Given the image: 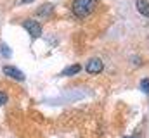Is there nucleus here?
Masks as SVG:
<instances>
[{
    "label": "nucleus",
    "mask_w": 149,
    "mask_h": 138,
    "mask_svg": "<svg viewBox=\"0 0 149 138\" xmlns=\"http://www.w3.org/2000/svg\"><path fill=\"white\" fill-rule=\"evenodd\" d=\"M95 5H97V0H73L71 10H73V14L76 17L83 19V17H87L94 12Z\"/></svg>",
    "instance_id": "obj_1"
},
{
    "label": "nucleus",
    "mask_w": 149,
    "mask_h": 138,
    "mask_svg": "<svg viewBox=\"0 0 149 138\" xmlns=\"http://www.w3.org/2000/svg\"><path fill=\"white\" fill-rule=\"evenodd\" d=\"M23 28L30 33L31 38H40V36H42V24L37 23L35 19H26V21L23 23Z\"/></svg>",
    "instance_id": "obj_2"
},
{
    "label": "nucleus",
    "mask_w": 149,
    "mask_h": 138,
    "mask_svg": "<svg viewBox=\"0 0 149 138\" xmlns=\"http://www.w3.org/2000/svg\"><path fill=\"white\" fill-rule=\"evenodd\" d=\"M102 69H104V64H102V61L97 59V57L90 59V61L87 62V66H85V71H87L88 74H99V72H102Z\"/></svg>",
    "instance_id": "obj_3"
},
{
    "label": "nucleus",
    "mask_w": 149,
    "mask_h": 138,
    "mask_svg": "<svg viewBox=\"0 0 149 138\" xmlns=\"http://www.w3.org/2000/svg\"><path fill=\"white\" fill-rule=\"evenodd\" d=\"M3 72H5L9 78H12V79L24 81V74H23V71H19V69L14 68V66H3Z\"/></svg>",
    "instance_id": "obj_4"
},
{
    "label": "nucleus",
    "mask_w": 149,
    "mask_h": 138,
    "mask_svg": "<svg viewBox=\"0 0 149 138\" xmlns=\"http://www.w3.org/2000/svg\"><path fill=\"white\" fill-rule=\"evenodd\" d=\"M135 5H137V10H139L141 16L149 17V0H137Z\"/></svg>",
    "instance_id": "obj_5"
},
{
    "label": "nucleus",
    "mask_w": 149,
    "mask_h": 138,
    "mask_svg": "<svg viewBox=\"0 0 149 138\" xmlns=\"http://www.w3.org/2000/svg\"><path fill=\"white\" fill-rule=\"evenodd\" d=\"M81 69L83 68L80 64H71V66H68L64 71H61V76H73V74H78Z\"/></svg>",
    "instance_id": "obj_6"
},
{
    "label": "nucleus",
    "mask_w": 149,
    "mask_h": 138,
    "mask_svg": "<svg viewBox=\"0 0 149 138\" xmlns=\"http://www.w3.org/2000/svg\"><path fill=\"white\" fill-rule=\"evenodd\" d=\"M52 10H54L52 3H43V5H40V7L37 9V16H40V17H47Z\"/></svg>",
    "instance_id": "obj_7"
},
{
    "label": "nucleus",
    "mask_w": 149,
    "mask_h": 138,
    "mask_svg": "<svg viewBox=\"0 0 149 138\" xmlns=\"http://www.w3.org/2000/svg\"><path fill=\"white\" fill-rule=\"evenodd\" d=\"M141 88H142V92L149 97V78H144V79L141 81Z\"/></svg>",
    "instance_id": "obj_8"
},
{
    "label": "nucleus",
    "mask_w": 149,
    "mask_h": 138,
    "mask_svg": "<svg viewBox=\"0 0 149 138\" xmlns=\"http://www.w3.org/2000/svg\"><path fill=\"white\" fill-rule=\"evenodd\" d=\"M7 100H9V95H7L5 92H0V107H2V105H5Z\"/></svg>",
    "instance_id": "obj_9"
},
{
    "label": "nucleus",
    "mask_w": 149,
    "mask_h": 138,
    "mask_svg": "<svg viewBox=\"0 0 149 138\" xmlns=\"http://www.w3.org/2000/svg\"><path fill=\"white\" fill-rule=\"evenodd\" d=\"M2 54H3V57H9L10 55V48H7V45H2Z\"/></svg>",
    "instance_id": "obj_10"
},
{
    "label": "nucleus",
    "mask_w": 149,
    "mask_h": 138,
    "mask_svg": "<svg viewBox=\"0 0 149 138\" xmlns=\"http://www.w3.org/2000/svg\"><path fill=\"white\" fill-rule=\"evenodd\" d=\"M21 2H24V3H31V2H35V0H21Z\"/></svg>",
    "instance_id": "obj_11"
},
{
    "label": "nucleus",
    "mask_w": 149,
    "mask_h": 138,
    "mask_svg": "<svg viewBox=\"0 0 149 138\" xmlns=\"http://www.w3.org/2000/svg\"><path fill=\"white\" fill-rule=\"evenodd\" d=\"M127 138H132V137H127Z\"/></svg>",
    "instance_id": "obj_12"
}]
</instances>
